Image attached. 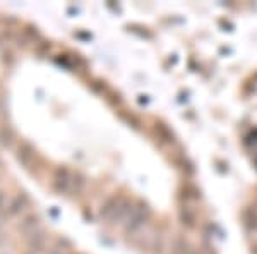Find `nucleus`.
Instances as JSON below:
<instances>
[{
	"label": "nucleus",
	"mask_w": 257,
	"mask_h": 254,
	"mask_svg": "<svg viewBox=\"0 0 257 254\" xmlns=\"http://www.w3.org/2000/svg\"><path fill=\"white\" fill-rule=\"evenodd\" d=\"M102 218H106L112 223L117 225H123L127 234H134L136 230L142 229L148 220L146 210L139 206H134L129 200L120 196H112L103 203L102 210H100Z\"/></svg>",
	"instance_id": "f257e3e1"
},
{
	"label": "nucleus",
	"mask_w": 257,
	"mask_h": 254,
	"mask_svg": "<svg viewBox=\"0 0 257 254\" xmlns=\"http://www.w3.org/2000/svg\"><path fill=\"white\" fill-rule=\"evenodd\" d=\"M70 185V172L66 167L58 168L55 172V181H53V187L57 189L58 193H67Z\"/></svg>",
	"instance_id": "f03ea898"
},
{
	"label": "nucleus",
	"mask_w": 257,
	"mask_h": 254,
	"mask_svg": "<svg viewBox=\"0 0 257 254\" xmlns=\"http://www.w3.org/2000/svg\"><path fill=\"white\" fill-rule=\"evenodd\" d=\"M38 225H40V218H38L36 215H28V217L19 223V230H21L22 234H33Z\"/></svg>",
	"instance_id": "7ed1b4c3"
},
{
	"label": "nucleus",
	"mask_w": 257,
	"mask_h": 254,
	"mask_svg": "<svg viewBox=\"0 0 257 254\" xmlns=\"http://www.w3.org/2000/svg\"><path fill=\"white\" fill-rule=\"evenodd\" d=\"M31 156H33V148H31V145H29V143H22L17 149V162L26 167V165L29 163V160H31Z\"/></svg>",
	"instance_id": "20e7f679"
},
{
	"label": "nucleus",
	"mask_w": 257,
	"mask_h": 254,
	"mask_svg": "<svg viewBox=\"0 0 257 254\" xmlns=\"http://www.w3.org/2000/svg\"><path fill=\"white\" fill-rule=\"evenodd\" d=\"M14 138H16V134H14V129H12V127L5 126L0 129V146H2V148H11L12 143H14Z\"/></svg>",
	"instance_id": "39448f33"
},
{
	"label": "nucleus",
	"mask_w": 257,
	"mask_h": 254,
	"mask_svg": "<svg viewBox=\"0 0 257 254\" xmlns=\"http://www.w3.org/2000/svg\"><path fill=\"white\" fill-rule=\"evenodd\" d=\"M26 196L22 194V196H17V198H14V200L11 201V204H9V213L11 215H17V213H21L22 210H24V206H26Z\"/></svg>",
	"instance_id": "423d86ee"
},
{
	"label": "nucleus",
	"mask_w": 257,
	"mask_h": 254,
	"mask_svg": "<svg viewBox=\"0 0 257 254\" xmlns=\"http://www.w3.org/2000/svg\"><path fill=\"white\" fill-rule=\"evenodd\" d=\"M43 242H45V236L41 232H33L31 237H29V247L34 251H40L43 247Z\"/></svg>",
	"instance_id": "0eeeda50"
},
{
	"label": "nucleus",
	"mask_w": 257,
	"mask_h": 254,
	"mask_svg": "<svg viewBox=\"0 0 257 254\" xmlns=\"http://www.w3.org/2000/svg\"><path fill=\"white\" fill-rule=\"evenodd\" d=\"M11 36H12L11 31H4V33L0 35V45L4 43V41H9V40H11Z\"/></svg>",
	"instance_id": "6e6552de"
},
{
	"label": "nucleus",
	"mask_w": 257,
	"mask_h": 254,
	"mask_svg": "<svg viewBox=\"0 0 257 254\" xmlns=\"http://www.w3.org/2000/svg\"><path fill=\"white\" fill-rule=\"evenodd\" d=\"M4 203H5V193H0V210H2Z\"/></svg>",
	"instance_id": "1a4fd4ad"
},
{
	"label": "nucleus",
	"mask_w": 257,
	"mask_h": 254,
	"mask_svg": "<svg viewBox=\"0 0 257 254\" xmlns=\"http://www.w3.org/2000/svg\"><path fill=\"white\" fill-rule=\"evenodd\" d=\"M4 242V237H2V232H0V244Z\"/></svg>",
	"instance_id": "9d476101"
},
{
	"label": "nucleus",
	"mask_w": 257,
	"mask_h": 254,
	"mask_svg": "<svg viewBox=\"0 0 257 254\" xmlns=\"http://www.w3.org/2000/svg\"><path fill=\"white\" fill-rule=\"evenodd\" d=\"M0 229H2V221H0Z\"/></svg>",
	"instance_id": "9b49d317"
},
{
	"label": "nucleus",
	"mask_w": 257,
	"mask_h": 254,
	"mask_svg": "<svg viewBox=\"0 0 257 254\" xmlns=\"http://www.w3.org/2000/svg\"><path fill=\"white\" fill-rule=\"evenodd\" d=\"M0 107H2V100H0Z\"/></svg>",
	"instance_id": "f8f14e48"
}]
</instances>
